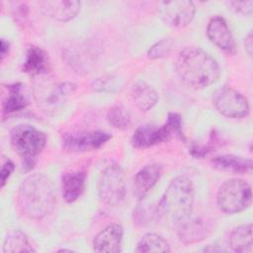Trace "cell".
Listing matches in <instances>:
<instances>
[{
    "label": "cell",
    "mask_w": 253,
    "mask_h": 253,
    "mask_svg": "<svg viewBox=\"0 0 253 253\" xmlns=\"http://www.w3.org/2000/svg\"><path fill=\"white\" fill-rule=\"evenodd\" d=\"M229 5L239 13L242 14H251L253 9V1H242V2H229Z\"/></svg>",
    "instance_id": "f1b7e54d"
},
{
    "label": "cell",
    "mask_w": 253,
    "mask_h": 253,
    "mask_svg": "<svg viewBox=\"0 0 253 253\" xmlns=\"http://www.w3.org/2000/svg\"><path fill=\"white\" fill-rule=\"evenodd\" d=\"M14 150L24 159V168L29 170L34 165V159L45 146L46 136L40 129L30 125L15 126L10 135Z\"/></svg>",
    "instance_id": "277c9868"
},
{
    "label": "cell",
    "mask_w": 253,
    "mask_h": 253,
    "mask_svg": "<svg viewBox=\"0 0 253 253\" xmlns=\"http://www.w3.org/2000/svg\"><path fill=\"white\" fill-rule=\"evenodd\" d=\"M174 227L179 239L184 243L200 241L205 236V230L200 221L190 215L174 223Z\"/></svg>",
    "instance_id": "ac0fdd59"
},
{
    "label": "cell",
    "mask_w": 253,
    "mask_h": 253,
    "mask_svg": "<svg viewBox=\"0 0 253 253\" xmlns=\"http://www.w3.org/2000/svg\"><path fill=\"white\" fill-rule=\"evenodd\" d=\"M194 187L190 179L184 176L175 178L167 187L157 206V214L169 218L173 223L190 215L193 211Z\"/></svg>",
    "instance_id": "3957f363"
},
{
    "label": "cell",
    "mask_w": 253,
    "mask_h": 253,
    "mask_svg": "<svg viewBox=\"0 0 253 253\" xmlns=\"http://www.w3.org/2000/svg\"><path fill=\"white\" fill-rule=\"evenodd\" d=\"M136 252H170L169 243L160 235L147 233L137 243Z\"/></svg>",
    "instance_id": "603a6c76"
},
{
    "label": "cell",
    "mask_w": 253,
    "mask_h": 253,
    "mask_svg": "<svg viewBox=\"0 0 253 253\" xmlns=\"http://www.w3.org/2000/svg\"><path fill=\"white\" fill-rule=\"evenodd\" d=\"M168 130L174 132L180 139L185 140V136L182 131V119L177 113H169L167 116V122L165 124Z\"/></svg>",
    "instance_id": "484cf974"
},
{
    "label": "cell",
    "mask_w": 253,
    "mask_h": 253,
    "mask_svg": "<svg viewBox=\"0 0 253 253\" xmlns=\"http://www.w3.org/2000/svg\"><path fill=\"white\" fill-rule=\"evenodd\" d=\"M8 96L3 103V112L5 114L14 113L25 109L29 105V100L23 94V85L21 83H15L9 85Z\"/></svg>",
    "instance_id": "44dd1931"
},
{
    "label": "cell",
    "mask_w": 253,
    "mask_h": 253,
    "mask_svg": "<svg viewBox=\"0 0 253 253\" xmlns=\"http://www.w3.org/2000/svg\"><path fill=\"white\" fill-rule=\"evenodd\" d=\"M219 210L225 213L233 214L246 210L252 202L250 185L241 179L225 181L219 188L216 196Z\"/></svg>",
    "instance_id": "5b68a950"
},
{
    "label": "cell",
    "mask_w": 253,
    "mask_h": 253,
    "mask_svg": "<svg viewBox=\"0 0 253 253\" xmlns=\"http://www.w3.org/2000/svg\"><path fill=\"white\" fill-rule=\"evenodd\" d=\"M172 47V41L169 39H163L154 43L147 51V56L151 59L161 58L167 55Z\"/></svg>",
    "instance_id": "d4e9b609"
},
{
    "label": "cell",
    "mask_w": 253,
    "mask_h": 253,
    "mask_svg": "<svg viewBox=\"0 0 253 253\" xmlns=\"http://www.w3.org/2000/svg\"><path fill=\"white\" fill-rule=\"evenodd\" d=\"M0 51H1V58L4 59V57L6 56V54L9 52V42H6L4 39L1 40Z\"/></svg>",
    "instance_id": "4dcf8cb0"
},
{
    "label": "cell",
    "mask_w": 253,
    "mask_h": 253,
    "mask_svg": "<svg viewBox=\"0 0 253 253\" xmlns=\"http://www.w3.org/2000/svg\"><path fill=\"white\" fill-rule=\"evenodd\" d=\"M244 44H245V49L248 53L249 56H252V49H253V37H252V33L250 32L247 37L245 38L244 41Z\"/></svg>",
    "instance_id": "f546056e"
},
{
    "label": "cell",
    "mask_w": 253,
    "mask_h": 253,
    "mask_svg": "<svg viewBox=\"0 0 253 253\" xmlns=\"http://www.w3.org/2000/svg\"><path fill=\"white\" fill-rule=\"evenodd\" d=\"M207 34L211 42L219 48L228 52L234 50V41L223 18H212L208 24Z\"/></svg>",
    "instance_id": "4fadbf2b"
},
{
    "label": "cell",
    "mask_w": 253,
    "mask_h": 253,
    "mask_svg": "<svg viewBox=\"0 0 253 253\" xmlns=\"http://www.w3.org/2000/svg\"><path fill=\"white\" fill-rule=\"evenodd\" d=\"M49 70V59L46 52L39 46H31L26 53L23 71L30 75L47 73Z\"/></svg>",
    "instance_id": "2e32d148"
},
{
    "label": "cell",
    "mask_w": 253,
    "mask_h": 253,
    "mask_svg": "<svg viewBox=\"0 0 253 253\" xmlns=\"http://www.w3.org/2000/svg\"><path fill=\"white\" fill-rule=\"evenodd\" d=\"M160 15L168 26L182 28L193 20L195 6L192 1L187 0L163 2L160 6Z\"/></svg>",
    "instance_id": "9c48e42d"
},
{
    "label": "cell",
    "mask_w": 253,
    "mask_h": 253,
    "mask_svg": "<svg viewBox=\"0 0 253 253\" xmlns=\"http://www.w3.org/2000/svg\"><path fill=\"white\" fill-rule=\"evenodd\" d=\"M3 251L5 253H20V252H35L33 247L30 245L27 236L20 230H11L3 245Z\"/></svg>",
    "instance_id": "7402d4cb"
},
{
    "label": "cell",
    "mask_w": 253,
    "mask_h": 253,
    "mask_svg": "<svg viewBox=\"0 0 253 253\" xmlns=\"http://www.w3.org/2000/svg\"><path fill=\"white\" fill-rule=\"evenodd\" d=\"M111 138L112 134L105 130L71 132L62 136V146L74 152L88 151L100 148Z\"/></svg>",
    "instance_id": "ba28073f"
},
{
    "label": "cell",
    "mask_w": 253,
    "mask_h": 253,
    "mask_svg": "<svg viewBox=\"0 0 253 253\" xmlns=\"http://www.w3.org/2000/svg\"><path fill=\"white\" fill-rule=\"evenodd\" d=\"M56 202L52 182L42 173L27 176L18 192V206L23 214L33 219H41L48 214Z\"/></svg>",
    "instance_id": "7a4b0ae2"
},
{
    "label": "cell",
    "mask_w": 253,
    "mask_h": 253,
    "mask_svg": "<svg viewBox=\"0 0 253 253\" xmlns=\"http://www.w3.org/2000/svg\"><path fill=\"white\" fill-rule=\"evenodd\" d=\"M170 134L165 125H144L134 130L130 142L136 148H146L167 140Z\"/></svg>",
    "instance_id": "30bf717a"
},
{
    "label": "cell",
    "mask_w": 253,
    "mask_h": 253,
    "mask_svg": "<svg viewBox=\"0 0 253 253\" xmlns=\"http://www.w3.org/2000/svg\"><path fill=\"white\" fill-rule=\"evenodd\" d=\"M131 97L136 107L144 112L154 107L158 101L157 93L143 81H138L132 86Z\"/></svg>",
    "instance_id": "d6986e66"
},
{
    "label": "cell",
    "mask_w": 253,
    "mask_h": 253,
    "mask_svg": "<svg viewBox=\"0 0 253 253\" xmlns=\"http://www.w3.org/2000/svg\"><path fill=\"white\" fill-rule=\"evenodd\" d=\"M176 71L181 81L193 89H203L213 84L219 77L217 62L200 47L181 50L176 60Z\"/></svg>",
    "instance_id": "6da1fadb"
},
{
    "label": "cell",
    "mask_w": 253,
    "mask_h": 253,
    "mask_svg": "<svg viewBox=\"0 0 253 253\" xmlns=\"http://www.w3.org/2000/svg\"><path fill=\"white\" fill-rule=\"evenodd\" d=\"M98 193L101 201L108 206L121 205L126 195V180L123 169L112 164L101 173L98 183Z\"/></svg>",
    "instance_id": "8992f818"
},
{
    "label": "cell",
    "mask_w": 253,
    "mask_h": 253,
    "mask_svg": "<svg viewBox=\"0 0 253 253\" xmlns=\"http://www.w3.org/2000/svg\"><path fill=\"white\" fill-rule=\"evenodd\" d=\"M15 169V165L14 163L10 160V159H7L2 167H1V172H0V177H1V187L3 188L8 180V178L10 177L11 173L14 171Z\"/></svg>",
    "instance_id": "83f0119b"
},
{
    "label": "cell",
    "mask_w": 253,
    "mask_h": 253,
    "mask_svg": "<svg viewBox=\"0 0 253 253\" xmlns=\"http://www.w3.org/2000/svg\"><path fill=\"white\" fill-rule=\"evenodd\" d=\"M124 235L122 225L113 223L100 231L93 242V249L96 252L118 253L121 251V243Z\"/></svg>",
    "instance_id": "8fae6325"
},
{
    "label": "cell",
    "mask_w": 253,
    "mask_h": 253,
    "mask_svg": "<svg viewBox=\"0 0 253 253\" xmlns=\"http://www.w3.org/2000/svg\"><path fill=\"white\" fill-rule=\"evenodd\" d=\"M229 244L234 252L251 253L253 246L252 223H245L236 227L230 234Z\"/></svg>",
    "instance_id": "ffe728a7"
},
{
    "label": "cell",
    "mask_w": 253,
    "mask_h": 253,
    "mask_svg": "<svg viewBox=\"0 0 253 253\" xmlns=\"http://www.w3.org/2000/svg\"><path fill=\"white\" fill-rule=\"evenodd\" d=\"M110 125L116 128L126 129L130 125V116L128 112L122 106L112 107L107 115Z\"/></svg>",
    "instance_id": "cb8c5ba5"
},
{
    "label": "cell",
    "mask_w": 253,
    "mask_h": 253,
    "mask_svg": "<svg viewBox=\"0 0 253 253\" xmlns=\"http://www.w3.org/2000/svg\"><path fill=\"white\" fill-rule=\"evenodd\" d=\"M75 90V85L72 83H62L60 84L56 90H54V93L49 97V102L55 103L61 99H63V97L68 96L69 94H72V92Z\"/></svg>",
    "instance_id": "4316f807"
},
{
    "label": "cell",
    "mask_w": 253,
    "mask_h": 253,
    "mask_svg": "<svg viewBox=\"0 0 253 253\" xmlns=\"http://www.w3.org/2000/svg\"><path fill=\"white\" fill-rule=\"evenodd\" d=\"M211 163L214 168L235 174L250 173L252 170L251 159L241 156H235L231 154L218 155L211 159Z\"/></svg>",
    "instance_id": "e0dca14e"
},
{
    "label": "cell",
    "mask_w": 253,
    "mask_h": 253,
    "mask_svg": "<svg viewBox=\"0 0 253 253\" xmlns=\"http://www.w3.org/2000/svg\"><path fill=\"white\" fill-rule=\"evenodd\" d=\"M86 174L84 171H69L61 176L62 197L67 203H73L83 193Z\"/></svg>",
    "instance_id": "9a60e30c"
},
{
    "label": "cell",
    "mask_w": 253,
    "mask_h": 253,
    "mask_svg": "<svg viewBox=\"0 0 253 253\" xmlns=\"http://www.w3.org/2000/svg\"><path fill=\"white\" fill-rule=\"evenodd\" d=\"M40 6L44 15L60 22L73 19L80 11L79 1H43Z\"/></svg>",
    "instance_id": "7c38bea8"
},
{
    "label": "cell",
    "mask_w": 253,
    "mask_h": 253,
    "mask_svg": "<svg viewBox=\"0 0 253 253\" xmlns=\"http://www.w3.org/2000/svg\"><path fill=\"white\" fill-rule=\"evenodd\" d=\"M212 103L219 114L227 118H243L249 114L246 98L236 90L224 86L212 94Z\"/></svg>",
    "instance_id": "52a82bcc"
},
{
    "label": "cell",
    "mask_w": 253,
    "mask_h": 253,
    "mask_svg": "<svg viewBox=\"0 0 253 253\" xmlns=\"http://www.w3.org/2000/svg\"><path fill=\"white\" fill-rule=\"evenodd\" d=\"M161 174V166L158 164H149L140 169L133 181L134 196L141 200L154 187Z\"/></svg>",
    "instance_id": "5bb4252c"
}]
</instances>
